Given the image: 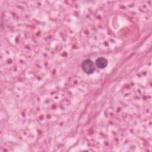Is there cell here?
<instances>
[{
    "instance_id": "7a4b0ae2",
    "label": "cell",
    "mask_w": 152,
    "mask_h": 152,
    "mask_svg": "<svg viewBox=\"0 0 152 152\" xmlns=\"http://www.w3.org/2000/svg\"><path fill=\"white\" fill-rule=\"evenodd\" d=\"M96 65L98 68L100 69H103L104 68H106L108 64V62L107 60L103 58V57H100L98 58L95 62Z\"/></svg>"
},
{
    "instance_id": "6da1fadb",
    "label": "cell",
    "mask_w": 152,
    "mask_h": 152,
    "mask_svg": "<svg viewBox=\"0 0 152 152\" xmlns=\"http://www.w3.org/2000/svg\"><path fill=\"white\" fill-rule=\"evenodd\" d=\"M81 68L84 72L87 74H91L94 72L95 66L94 62L90 59L84 60L81 64Z\"/></svg>"
}]
</instances>
